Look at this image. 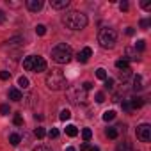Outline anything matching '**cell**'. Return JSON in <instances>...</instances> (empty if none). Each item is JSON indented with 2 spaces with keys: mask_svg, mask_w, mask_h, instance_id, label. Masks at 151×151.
<instances>
[{
  "mask_svg": "<svg viewBox=\"0 0 151 151\" xmlns=\"http://www.w3.org/2000/svg\"><path fill=\"white\" fill-rule=\"evenodd\" d=\"M149 25H151V20H140V27L142 29H147Z\"/></svg>",
  "mask_w": 151,
  "mask_h": 151,
  "instance_id": "836d02e7",
  "label": "cell"
},
{
  "mask_svg": "<svg viewBox=\"0 0 151 151\" xmlns=\"http://www.w3.org/2000/svg\"><path fill=\"white\" fill-rule=\"evenodd\" d=\"M105 135L109 139H117V128H107L105 130Z\"/></svg>",
  "mask_w": 151,
  "mask_h": 151,
  "instance_id": "ac0fdd59",
  "label": "cell"
},
{
  "mask_svg": "<svg viewBox=\"0 0 151 151\" xmlns=\"http://www.w3.org/2000/svg\"><path fill=\"white\" fill-rule=\"evenodd\" d=\"M9 77H11V73H9V71H6V69L0 71V80H9Z\"/></svg>",
  "mask_w": 151,
  "mask_h": 151,
  "instance_id": "83f0119b",
  "label": "cell"
},
{
  "mask_svg": "<svg viewBox=\"0 0 151 151\" xmlns=\"http://www.w3.org/2000/svg\"><path fill=\"white\" fill-rule=\"evenodd\" d=\"M23 68L27 71H34V73H41L46 69V60L39 55H29L23 59Z\"/></svg>",
  "mask_w": 151,
  "mask_h": 151,
  "instance_id": "5b68a950",
  "label": "cell"
},
{
  "mask_svg": "<svg viewBox=\"0 0 151 151\" xmlns=\"http://www.w3.org/2000/svg\"><path fill=\"white\" fill-rule=\"evenodd\" d=\"M137 139H139L140 142H149V140H151V126H149L147 123L137 126Z\"/></svg>",
  "mask_w": 151,
  "mask_h": 151,
  "instance_id": "8992f818",
  "label": "cell"
},
{
  "mask_svg": "<svg viewBox=\"0 0 151 151\" xmlns=\"http://www.w3.org/2000/svg\"><path fill=\"white\" fill-rule=\"evenodd\" d=\"M13 123H14L16 126H22V124H23V117H22L20 114H16V116H14V119H13Z\"/></svg>",
  "mask_w": 151,
  "mask_h": 151,
  "instance_id": "4316f807",
  "label": "cell"
},
{
  "mask_svg": "<svg viewBox=\"0 0 151 151\" xmlns=\"http://www.w3.org/2000/svg\"><path fill=\"white\" fill-rule=\"evenodd\" d=\"M66 135H69V137H77V135H78L77 126H75V124H68V126H66Z\"/></svg>",
  "mask_w": 151,
  "mask_h": 151,
  "instance_id": "5bb4252c",
  "label": "cell"
},
{
  "mask_svg": "<svg viewBox=\"0 0 151 151\" xmlns=\"http://www.w3.org/2000/svg\"><path fill=\"white\" fill-rule=\"evenodd\" d=\"M45 84H46V87H48V89H52V91H60V89H66L68 80H66V77H64L60 71L52 69V71L46 75Z\"/></svg>",
  "mask_w": 151,
  "mask_h": 151,
  "instance_id": "3957f363",
  "label": "cell"
},
{
  "mask_svg": "<svg viewBox=\"0 0 151 151\" xmlns=\"http://www.w3.org/2000/svg\"><path fill=\"white\" fill-rule=\"evenodd\" d=\"M116 151H133V149H132L130 142H119L117 147H116Z\"/></svg>",
  "mask_w": 151,
  "mask_h": 151,
  "instance_id": "2e32d148",
  "label": "cell"
},
{
  "mask_svg": "<svg viewBox=\"0 0 151 151\" xmlns=\"http://www.w3.org/2000/svg\"><path fill=\"white\" fill-rule=\"evenodd\" d=\"M36 34H37V36H45V34H46V27H45V25H37V27H36Z\"/></svg>",
  "mask_w": 151,
  "mask_h": 151,
  "instance_id": "484cf974",
  "label": "cell"
},
{
  "mask_svg": "<svg viewBox=\"0 0 151 151\" xmlns=\"http://www.w3.org/2000/svg\"><path fill=\"white\" fill-rule=\"evenodd\" d=\"M123 110H124V112H130V110H132V107H130V101H128V100H124V101H123Z\"/></svg>",
  "mask_w": 151,
  "mask_h": 151,
  "instance_id": "4dcf8cb0",
  "label": "cell"
},
{
  "mask_svg": "<svg viewBox=\"0 0 151 151\" xmlns=\"http://www.w3.org/2000/svg\"><path fill=\"white\" fill-rule=\"evenodd\" d=\"M103 101H105L103 93H98V94H96V103H103Z\"/></svg>",
  "mask_w": 151,
  "mask_h": 151,
  "instance_id": "d590c367",
  "label": "cell"
},
{
  "mask_svg": "<svg viewBox=\"0 0 151 151\" xmlns=\"http://www.w3.org/2000/svg\"><path fill=\"white\" fill-rule=\"evenodd\" d=\"M29 84H30V82H29V78H27V77H20V78H18V86H20V87L27 89V87H29Z\"/></svg>",
  "mask_w": 151,
  "mask_h": 151,
  "instance_id": "7402d4cb",
  "label": "cell"
},
{
  "mask_svg": "<svg viewBox=\"0 0 151 151\" xmlns=\"http://www.w3.org/2000/svg\"><path fill=\"white\" fill-rule=\"evenodd\" d=\"M116 68H117L119 71H124V73H128V71H130V64H128L124 59H119V60L116 62Z\"/></svg>",
  "mask_w": 151,
  "mask_h": 151,
  "instance_id": "7c38bea8",
  "label": "cell"
},
{
  "mask_svg": "<svg viewBox=\"0 0 151 151\" xmlns=\"http://www.w3.org/2000/svg\"><path fill=\"white\" fill-rule=\"evenodd\" d=\"M27 7L32 13H37L43 9V0H27Z\"/></svg>",
  "mask_w": 151,
  "mask_h": 151,
  "instance_id": "52a82bcc",
  "label": "cell"
},
{
  "mask_svg": "<svg viewBox=\"0 0 151 151\" xmlns=\"http://www.w3.org/2000/svg\"><path fill=\"white\" fill-rule=\"evenodd\" d=\"M73 57V52L69 48V45L66 43H59L52 48V60L57 64H68Z\"/></svg>",
  "mask_w": 151,
  "mask_h": 151,
  "instance_id": "7a4b0ae2",
  "label": "cell"
},
{
  "mask_svg": "<svg viewBox=\"0 0 151 151\" xmlns=\"http://www.w3.org/2000/svg\"><path fill=\"white\" fill-rule=\"evenodd\" d=\"M91 55H93V50H91L89 46H86V48H82V50L78 52V55H77V59H78L80 62H87Z\"/></svg>",
  "mask_w": 151,
  "mask_h": 151,
  "instance_id": "ba28073f",
  "label": "cell"
},
{
  "mask_svg": "<svg viewBox=\"0 0 151 151\" xmlns=\"http://www.w3.org/2000/svg\"><path fill=\"white\" fill-rule=\"evenodd\" d=\"M82 87H84V91H91L93 84H91V82H86V84H82Z\"/></svg>",
  "mask_w": 151,
  "mask_h": 151,
  "instance_id": "74e56055",
  "label": "cell"
},
{
  "mask_svg": "<svg viewBox=\"0 0 151 151\" xmlns=\"http://www.w3.org/2000/svg\"><path fill=\"white\" fill-rule=\"evenodd\" d=\"M48 137H50V139H57V137H59V130H57V128H52V130L48 132Z\"/></svg>",
  "mask_w": 151,
  "mask_h": 151,
  "instance_id": "f1b7e54d",
  "label": "cell"
},
{
  "mask_svg": "<svg viewBox=\"0 0 151 151\" xmlns=\"http://www.w3.org/2000/svg\"><path fill=\"white\" fill-rule=\"evenodd\" d=\"M140 6H142L146 11H149V9H151V2H149V0H142V4H140Z\"/></svg>",
  "mask_w": 151,
  "mask_h": 151,
  "instance_id": "d6a6232c",
  "label": "cell"
},
{
  "mask_svg": "<svg viewBox=\"0 0 151 151\" xmlns=\"http://www.w3.org/2000/svg\"><path fill=\"white\" fill-rule=\"evenodd\" d=\"M34 151H52L50 147H46V146H39V147H36Z\"/></svg>",
  "mask_w": 151,
  "mask_h": 151,
  "instance_id": "f35d334b",
  "label": "cell"
},
{
  "mask_svg": "<svg viewBox=\"0 0 151 151\" xmlns=\"http://www.w3.org/2000/svg\"><path fill=\"white\" fill-rule=\"evenodd\" d=\"M50 6L53 9H66L69 6V0H50Z\"/></svg>",
  "mask_w": 151,
  "mask_h": 151,
  "instance_id": "9c48e42d",
  "label": "cell"
},
{
  "mask_svg": "<svg viewBox=\"0 0 151 151\" xmlns=\"http://www.w3.org/2000/svg\"><path fill=\"white\" fill-rule=\"evenodd\" d=\"M128 101H130V107H132V110H135V109H140V107L144 105V100H142L140 96H133V98H130Z\"/></svg>",
  "mask_w": 151,
  "mask_h": 151,
  "instance_id": "30bf717a",
  "label": "cell"
},
{
  "mask_svg": "<svg viewBox=\"0 0 151 151\" xmlns=\"http://www.w3.org/2000/svg\"><path fill=\"white\" fill-rule=\"evenodd\" d=\"M66 151H75V147H71V146H69V147H66Z\"/></svg>",
  "mask_w": 151,
  "mask_h": 151,
  "instance_id": "7bdbcfd3",
  "label": "cell"
},
{
  "mask_svg": "<svg viewBox=\"0 0 151 151\" xmlns=\"http://www.w3.org/2000/svg\"><path fill=\"white\" fill-rule=\"evenodd\" d=\"M9 142H11L13 146H18V144L22 142V137H20L18 133H11V135H9Z\"/></svg>",
  "mask_w": 151,
  "mask_h": 151,
  "instance_id": "e0dca14e",
  "label": "cell"
},
{
  "mask_svg": "<svg viewBox=\"0 0 151 151\" xmlns=\"http://www.w3.org/2000/svg\"><path fill=\"white\" fill-rule=\"evenodd\" d=\"M34 135H36L37 139H43V137L46 135V132H45V128H41V126H39V128H36V132H34Z\"/></svg>",
  "mask_w": 151,
  "mask_h": 151,
  "instance_id": "d4e9b609",
  "label": "cell"
},
{
  "mask_svg": "<svg viewBox=\"0 0 151 151\" xmlns=\"http://www.w3.org/2000/svg\"><path fill=\"white\" fill-rule=\"evenodd\" d=\"M91 151H100V147H96V146H93V147H91Z\"/></svg>",
  "mask_w": 151,
  "mask_h": 151,
  "instance_id": "b9f144b4",
  "label": "cell"
},
{
  "mask_svg": "<svg viewBox=\"0 0 151 151\" xmlns=\"http://www.w3.org/2000/svg\"><path fill=\"white\" fill-rule=\"evenodd\" d=\"M9 100H13V101H20V100H22V91L16 89V87L9 89Z\"/></svg>",
  "mask_w": 151,
  "mask_h": 151,
  "instance_id": "8fae6325",
  "label": "cell"
},
{
  "mask_svg": "<svg viewBox=\"0 0 151 151\" xmlns=\"http://www.w3.org/2000/svg\"><path fill=\"white\" fill-rule=\"evenodd\" d=\"M96 77H98L100 80H107V78H109V77H107V71H105L103 68H98V69H96Z\"/></svg>",
  "mask_w": 151,
  "mask_h": 151,
  "instance_id": "ffe728a7",
  "label": "cell"
},
{
  "mask_svg": "<svg viewBox=\"0 0 151 151\" xmlns=\"http://www.w3.org/2000/svg\"><path fill=\"white\" fill-rule=\"evenodd\" d=\"M91 137H93L91 128H84V130H82V139H84L86 142H89V140H91Z\"/></svg>",
  "mask_w": 151,
  "mask_h": 151,
  "instance_id": "d6986e66",
  "label": "cell"
},
{
  "mask_svg": "<svg viewBox=\"0 0 151 151\" xmlns=\"http://www.w3.org/2000/svg\"><path fill=\"white\" fill-rule=\"evenodd\" d=\"M59 117H60V121H68V119L71 117V112H69L68 109H64V110H60V116H59Z\"/></svg>",
  "mask_w": 151,
  "mask_h": 151,
  "instance_id": "603a6c76",
  "label": "cell"
},
{
  "mask_svg": "<svg viewBox=\"0 0 151 151\" xmlns=\"http://www.w3.org/2000/svg\"><path fill=\"white\" fill-rule=\"evenodd\" d=\"M87 22H89L87 16L84 13H78V11H71V13H66L62 16V23L69 30H82L87 27Z\"/></svg>",
  "mask_w": 151,
  "mask_h": 151,
  "instance_id": "6da1fadb",
  "label": "cell"
},
{
  "mask_svg": "<svg viewBox=\"0 0 151 151\" xmlns=\"http://www.w3.org/2000/svg\"><path fill=\"white\" fill-rule=\"evenodd\" d=\"M116 117V112L114 110H107L105 114H103V121H112Z\"/></svg>",
  "mask_w": 151,
  "mask_h": 151,
  "instance_id": "cb8c5ba5",
  "label": "cell"
},
{
  "mask_svg": "<svg viewBox=\"0 0 151 151\" xmlns=\"http://www.w3.org/2000/svg\"><path fill=\"white\" fill-rule=\"evenodd\" d=\"M137 50H139V52H144V50H146V41H144V39H139V41L135 43V52H137Z\"/></svg>",
  "mask_w": 151,
  "mask_h": 151,
  "instance_id": "44dd1931",
  "label": "cell"
},
{
  "mask_svg": "<svg viewBox=\"0 0 151 151\" xmlns=\"http://www.w3.org/2000/svg\"><path fill=\"white\" fill-rule=\"evenodd\" d=\"M105 87H107V89H112V87H114V80H112V78H107V80H105Z\"/></svg>",
  "mask_w": 151,
  "mask_h": 151,
  "instance_id": "e575fe53",
  "label": "cell"
},
{
  "mask_svg": "<svg viewBox=\"0 0 151 151\" xmlns=\"http://www.w3.org/2000/svg\"><path fill=\"white\" fill-rule=\"evenodd\" d=\"M91 147H93V146H91L89 142H84V144L80 146V151H91Z\"/></svg>",
  "mask_w": 151,
  "mask_h": 151,
  "instance_id": "1f68e13d",
  "label": "cell"
},
{
  "mask_svg": "<svg viewBox=\"0 0 151 151\" xmlns=\"http://www.w3.org/2000/svg\"><path fill=\"white\" fill-rule=\"evenodd\" d=\"M133 32H135V30H133L132 27H128V29H126V34H128V36H133Z\"/></svg>",
  "mask_w": 151,
  "mask_h": 151,
  "instance_id": "60d3db41",
  "label": "cell"
},
{
  "mask_svg": "<svg viewBox=\"0 0 151 151\" xmlns=\"http://www.w3.org/2000/svg\"><path fill=\"white\" fill-rule=\"evenodd\" d=\"M116 41H117V32H116L114 29H110V27H103V29H100L98 43L101 45V48L110 50V48H114Z\"/></svg>",
  "mask_w": 151,
  "mask_h": 151,
  "instance_id": "277c9868",
  "label": "cell"
},
{
  "mask_svg": "<svg viewBox=\"0 0 151 151\" xmlns=\"http://www.w3.org/2000/svg\"><path fill=\"white\" fill-rule=\"evenodd\" d=\"M0 114H2V116H7L9 114V105H0Z\"/></svg>",
  "mask_w": 151,
  "mask_h": 151,
  "instance_id": "f546056e",
  "label": "cell"
},
{
  "mask_svg": "<svg viewBox=\"0 0 151 151\" xmlns=\"http://www.w3.org/2000/svg\"><path fill=\"white\" fill-rule=\"evenodd\" d=\"M4 22H6V13L0 11V23H4Z\"/></svg>",
  "mask_w": 151,
  "mask_h": 151,
  "instance_id": "ab89813d",
  "label": "cell"
},
{
  "mask_svg": "<svg viewBox=\"0 0 151 151\" xmlns=\"http://www.w3.org/2000/svg\"><path fill=\"white\" fill-rule=\"evenodd\" d=\"M137 59H139V53L135 52V48H126V59L124 60L128 62V60H137Z\"/></svg>",
  "mask_w": 151,
  "mask_h": 151,
  "instance_id": "4fadbf2b",
  "label": "cell"
},
{
  "mask_svg": "<svg viewBox=\"0 0 151 151\" xmlns=\"http://www.w3.org/2000/svg\"><path fill=\"white\" fill-rule=\"evenodd\" d=\"M119 9L121 11H128V2H126V0H123V2L119 4Z\"/></svg>",
  "mask_w": 151,
  "mask_h": 151,
  "instance_id": "8d00e7d4",
  "label": "cell"
},
{
  "mask_svg": "<svg viewBox=\"0 0 151 151\" xmlns=\"http://www.w3.org/2000/svg\"><path fill=\"white\" fill-rule=\"evenodd\" d=\"M144 86H142V77L140 75H135V78H133V89L135 91H140Z\"/></svg>",
  "mask_w": 151,
  "mask_h": 151,
  "instance_id": "9a60e30c",
  "label": "cell"
}]
</instances>
